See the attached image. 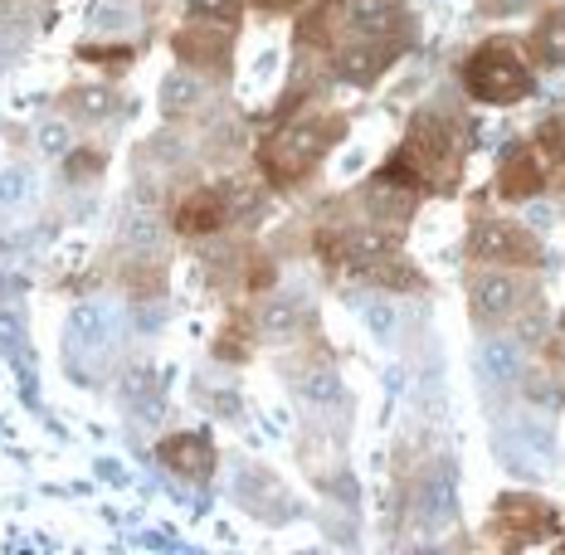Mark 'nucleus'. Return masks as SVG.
<instances>
[{"label": "nucleus", "mask_w": 565, "mask_h": 555, "mask_svg": "<svg viewBox=\"0 0 565 555\" xmlns=\"http://www.w3.org/2000/svg\"><path fill=\"white\" fill-rule=\"evenodd\" d=\"M488 15H508V10H516V6H526V0H478Z\"/></svg>", "instance_id": "c85d7f7f"}, {"label": "nucleus", "mask_w": 565, "mask_h": 555, "mask_svg": "<svg viewBox=\"0 0 565 555\" xmlns=\"http://www.w3.org/2000/svg\"><path fill=\"white\" fill-rule=\"evenodd\" d=\"M264 327L268 332H292V327H298V307H268V317H264Z\"/></svg>", "instance_id": "5701e85b"}, {"label": "nucleus", "mask_w": 565, "mask_h": 555, "mask_svg": "<svg viewBox=\"0 0 565 555\" xmlns=\"http://www.w3.org/2000/svg\"><path fill=\"white\" fill-rule=\"evenodd\" d=\"M0 64H6V44H0Z\"/></svg>", "instance_id": "2f4dec72"}, {"label": "nucleus", "mask_w": 565, "mask_h": 555, "mask_svg": "<svg viewBox=\"0 0 565 555\" xmlns=\"http://www.w3.org/2000/svg\"><path fill=\"white\" fill-rule=\"evenodd\" d=\"M556 526H561L556 512L541 498H502L498 506V531H512L516 546H526L532 536H551Z\"/></svg>", "instance_id": "423d86ee"}, {"label": "nucleus", "mask_w": 565, "mask_h": 555, "mask_svg": "<svg viewBox=\"0 0 565 555\" xmlns=\"http://www.w3.org/2000/svg\"><path fill=\"white\" fill-rule=\"evenodd\" d=\"M468 307H473V322H502L516 307V282L508 274H478L468 288Z\"/></svg>", "instance_id": "1a4fd4ad"}, {"label": "nucleus", "mask_w": 565, "mask_h": 555, "mask_svg": "<svg viewBox=\"0 0 565 555\" xmlns=\"http://www.w3.org/2000/svg\"><path fill=\"white\" fill-rule=\"evenodd\" d=\"M151 239H157V224H151V220H137V224H132V244H137V249H147Z\"/></svg>", "instance_id": "cd10ccee"}, {"label": "nucleus", "mask_w": 565, "mask_h": 555, "mask_svg": "<svg viewBox=\"0 0 565 555\" xmlns=\"http://www.w3.org/2000/svg\"><path fill=\"white\" fill-rule=\"evenodd\" d=\"M468 249H473V258H482V264H536V239L522 224H502V220L473 224Z\"/></svg>", "instance_id": "20e7f679"}, {"label": "nucleus", "mask_w": 565, "mask_h": 555, "mask_svg": "<svg viewBox=\"0 0 565 555\" xmlns=\"http://www.w3.org/2000/svg\"><path fill=\"white\" fill-rule=\"evenodd\" d=\"M463 84L478 103H516L536 88V78H532V68L522 64V54H516L512 44H482L478 54H468Z\"/></svg>", "instance_id": "7ed1b4c3"}, {"label": "nucleus", "mask_w": 565, "mask_h": 555, "mask_svg": "<svg viewBox=\"0 0 565 555\" xmlns=\"http://www.w3.org/2000/svg\"><path fill=\"white\" fill-rule=\"evenodd\" d=\"M239 210H244V200H234L230 185L225 191H195V195L181 200V210H175V230L181 234H215V230H225Z\"/></svg>", "instance_id": "39448f33"}, {"label": "nucleus", "mask_w": 565, "mask_h": 555, "mask_svg": "<svg viewBox=\"0 0 565 555\" xmlns=\"http://www.w3.org/2000/svg\"><path fill=\"white\" fill-rule=\"evenodd\" d=\"M526 395H532L536 405H561V389H551V381H532L526 385Z\"/></svg>", "instance_id": "bb28decb"}, {"label": "nucleus", "mask_w": 565, "mask_h": 555, "mask_svg": "<svg viewBox=\"0 0 565 555\" xmlns=\"http://www.w3.org/2000/svg\"><path fill=\"white\" fill-rule=\"evenodd\" d=\"M195 20H234L239 15V0H191Z\"/></svg>", "instance_id": "412c9836"}, {"label": "nucleus", "mask_w": 565, "mask_h": 555, "mask_svg": "<svg viewBox=\"0 0 565 555\" xmlns=\"http://www.w3.org/2000/svg\"><path fill=\"white\" fill-rule=\"evenodd\" d=\"M64 141H68V132H64V127H44V147H50V151H64Z\"/></svg>", "instance_id": "c756f323"}, {"label": "nucleus", "mask_w": 565, "mask_h": 555, "mask_svg": "<svg viewBox=\"0 0 565 555\" xmlns=\"http://www.w3.org/2000/svg\"><path fill=\"white\" fill-rule=\"evenodd\" d=\"M175 54L195 68H210V74H225L230 68V34L225 30H181L175 34Z\"/></svg>", "instance_id": "9d476101"}, {"label": "nucleus", "mask_w": 565, "mask_h": 555, "mask_svg": "<svg viewBox=\"0 0 565 555\" xmlns=\"http://www.w3.org/2000/svg\"><path fill=\"white\" fill-rule=\"evenodd\" d=\"M381 175H391L395 185H409V191H439L444 195L449 185H458V151L434 117H419V122L409 127L405 147H399V157Z\"/></svg>", "instance_id": "f257e3e1"}, {"label": "nucleus", "mask_w": 565, "mask_h": 555, "mask_svg": "<svg viewBox=\"0 0 565 555\" xmlns=\"http://www.w3.org/2000/svg\"><path fill=\"white\" fill-rule=\"evenodd\" d=\"M391 54H395L391 44H385V50H375L371 40H361V44H351V50L337 58V74L347 78V84H371V78L391 64Z\"/></svg>", "instance_id": "9b49d317"}, {"label": "nucleus", "mask_w": 565, "mask_h": 555, "mask_svg": "<svg viewBox=\"0 0 565 555\" xmlns=\"http://www.w3.org/2000/svg\"><path fill=\"white\" fill-rule=\"evenodd\" d=\"M298 389H302V395H308V399H337V381H332V375H322V371H308V375H298Z\"/></svg>", "instance_id": "4be33fe9"}, {"label": "nucleus", "mask_w": 565, "mask_h": 555, "mask_svg": "<svg viewBox=\"0 0 565 555\" xmlns=\"http://www.w3.org/2000/svg\"><path fill=\"white\" fill-rule=\"evenodd\" d=\"M366 322H371V332H381V337L395 332V312H391L385 302H371V307H366Z\"/></svg>", "instance_id": "b1692460"}, {"label": "nucleus", "mask_w": 565, "mask_h": 555, "mask_svg": "<svg viewBox=\"0 0 565 555\" xmlns=\"http://www.w3.org/2000/svg\"><path fill=\"white\" fill-rule=\"evenodd\" d=\"M391 15H395V0H351V20H356L361 30L385 25Z\"/></svg>", "instance_id": "aec40b11"}, {"label": "nucleus", "mask_w": 565, "mask_h": 555, "mask_svg": "<svg viewBox=\"0 0 565 555\" xmlns=\"http://www.w3.org/2000/svg\"><path fill=\"white\" fill-rule=\"evenodd\" d=\"M157 458L167 463V472L175 478H210V468H215V448H210L200 434H171V439H161Z\"/></svg>", "instance_id": "6e6552de"}, {"label": "nucleus", "mask_w": 565, "mask_h": 555, "mask_svg": "<svg viewBox=\"0 0 565 555\" xmlns=\"http://www.w3.org/2000/svg\"><path fill=\"white\" fill-rule=\"evenodd\" d=\"M532 50L541 64H565V10L561 15H546L532 34Z\"/></svg>", "instance_id": "2eb2a0df"}, {"label": "nucleus", "mask_w": 565, "mask_h": 555, "mask_svg": "<svg viewBox=\"0 0 565 555\" xmlns=\"http://www.w3.org/2000/svg\"><path fill=\"white\" fill-rule=\"evenodd\" d=\"M200 103H205V84H200L195 74H167V84H161V113L191 117V113H200Z\"/></svg>", "instance_id": "f8f14e48"}, {"label": "nucleus", "mask_w": 565, "mask_h": 555, "mask_svg": "<svg viewBox=\"0 0 565 555\" xmlns=\"http://www.w3.org/2000/svg\"><path fill=\"white\" fill-rule=\"evenodd\" d=\"M25 185H30V175L25 171H10V175H0V200H25Z\"/></svg>", "instance_id": "393cba45"}, {"label": "nucleus", "mask_w": 565, "mask_h": 555, "mask_svg": "<svg viewBox=\"0 0 565 555\" xmlns=\"http://www.w3.org/2000/svg\"><path fill=\"white\" fill-rule=\"evenodd\" d=\"M108 341H113V322L98 307H84L74 317V327H68V346L74 351H108Z\"/></svg>", "instance_id": "4468645a"}, {"label": "nucleus", "mask_w": 565, "mask_h": 555, "mask_svg": "<svg viewBox=\"0 0 565 555\" xmlns=\"http://www.w3.org/2000/svg\"><path fill=\"white\" fill-rule=\"evenodd\" d=\"M88 25L93 30H127L132 25V6H127V0H103V6L88 15Z\"/></svg>", "instance_id": "6ab92c4d"}, {"label": "nucleus", "mask_w": 565, "mask_h": 555, "mask_svg": "<svg viewBox=\"0 0 565 555\" xmlns=\"http://www.w3.org/2000/svg\"><path fill=\"white\" fill-rule=\"evenodd\" d=\"M482 375L498 385L516 381V346L512 341H492V346H482Z\"/></svg>", "instance_id": "f3484780"}, {"label": "nucleus", "mask_w": 565, "mask_h": 555, "mask_svg": "<svg viewBox=\"0 0 565 555\" xmlns=\"http://www.w3.org/2000/svg\"><path fill=\"white\" fill-rule=\"evenodd\" d=\"M347 132V122L332 117V122H322V117H312V122H298V127H282V132L268 141L264 151H258V161H264V175L274 185H292L302 181L317 161H322V151L332 147V141Z\"/></svg>", "instance_id": "f03ea898"}, {"label": "nucleus", "mask_w": 565, "mask_h": 555, "mask_svg": "<svg viewBox=\"0 0 565 555\" xmlns=\"http://www.w3.org/2000/svg\"><path fill=\"white\" fill-rule=\"evenodd\" d=\"M254 6H264V10H292L298 0H254Z\"/></svg>", "instance_id": "7c9ffc66"}, {"label": "nucleus", "mask_w": 565, "mask_h": 555, "mask_svg": "<svg viewBox=\"0 0 565 555\" xmlns=\"http://www.w3.org/2000/svg\"><path fill=\"white\" fill-rule=\"evenodd\" d=\"M64 108H84L88 117H108L117 108V98H113V93H103V88H74L64 98Z\"/></svg>", "instance_id": "a211bd4d"}, {"label": "nucleus", "mask_w": 565, "mask_h": 555, "mask_svg": "<svg viewBox=\"0 0 565 555\" xmlns=\"http://www.w3.org/2000/svg\"><path fill=\"white\" fill-rule=\"evenodd\" d=\"M498 191L502 200H532L546 191V171H541L532 147H508V157L498 167Z\"/></svg>", "instance_id": "0eeeda50"}, {"label": "nucleus", "mask_w": 565, "mask_h": 555, "mask_svg": "<svg viewBox=\"0 0 565 555\" xmlns=\"http://www.w3.org/2000/svg\"><path fill=\"white\" fill-rule=\"evenodd\" d=\"M122 399H127V409H132V415H141V419H157V415H161V385L151 381V371L132 375V385L122 389Z\"/></svg>", "instance_id": "dca6fc26"}, {"label": "nucleus", "mask_w": 565, "mask_h": 555, "mask_svg": "<svg viewBox=\"0 0 565 555\" xmlns=\"http://www.w3.org/2000/svg\"><path fill=\"white\" fill-rule=\"evenodd\" d=\"M20 341H25V337H20V322H15V317L0 312V351H15Z\"/></svg>", "instance_id": "a878e982"}, {"label": "nucleus", "mask_w": 565, "mask_h": 555, "mask_svg": "<svg viewBox=\"0 0 565 555\" xmlns=\"http://www.w3.org/2000/svg\"><path fill=\"white\" fill-rule=\"evenodd\" d=\"M532 151H536L541 171H546V181L565 185V122H541Z\"/></svg>", "instance_id": "ddd939ff"}]
</instances>
